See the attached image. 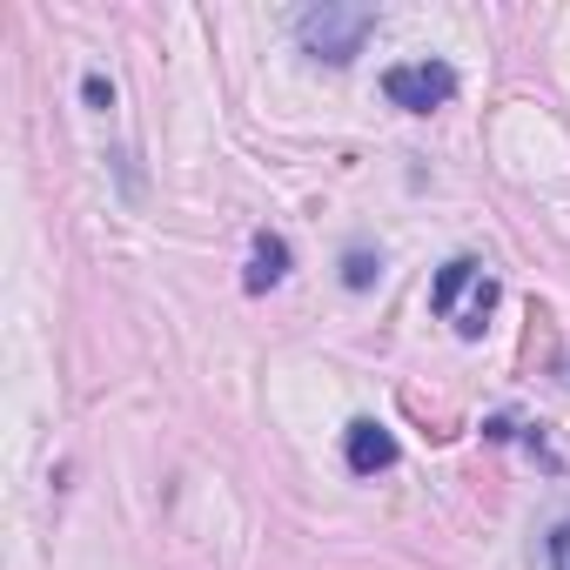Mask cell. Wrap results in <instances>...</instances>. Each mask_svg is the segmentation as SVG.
I'll list each match as a JSON object with an SVG mask.
<instances>
[{"label":"cell","mask_w":570,"mask_h":570,"mask_svg":"<svg viewBox=\"0 0 570 570\" xmlns=\"http://www.w3.org/2000/svg\"><path fill=\"white\" fill-rule=\"evenodd\" d=\"M430 309H436L443 323H456L463 343H476V336H483V316L497 309V275H483L476 255H450V262L436 268V282H430Z\"/></svg>","instance_id":"6da1fadb"},{"label":"cell","mask_w":570,"mask_h":570,"mask_svg":"<svg viewBox=\"0 0 570 570\" xmlns=\"http://www.w3.org/2000/svg\"><path fill=\"white\" fill-rule=\"evenodd\" d=\"M296 35H303V48H309L316 61L350 68V61L363 55V41L376 35V8H343V0H323V8H309V14L296 21Z\"/></svg>","instance_id":"7a4b0ae2"},{"label":"cell","mask_w":570,"mask_h":570,"mask_svg":"<svg viewBox=\"0 0 570 570\" xmlns=\"http://www.w3.org/2000/svg\"><path fill=\"white\" fill-rule=\"evenodd\" d=\"M383 95H390L396 108H410V115H430V108H443V101L456 95V75H450L443 61H403V68L383 75Z\"/></svg>","instance_id":"3957f363"},{"label":"cell","mask_w":570,"mask_h":570,"mask_svg":"<svg viewBox=\"0 0 570 570\" xmlns=\"http://www.w3.org/2000/svg\"><path fill=\"white\" fill-rule=\"evenodd\" d=\"M343 450H350V470H356V476H376V470L396 463V436H390L376 416H356L350 436H343Z\"/></svg>","instance_id":"277c9868"},{"label":"cell","mask_w":570,"mask_h":570,"mask_svg":"<svg viewBox=\"0 0 570 570\" xmlns=\"http://www.w3.org/2000/svg\"><path fill=\"white\" fill-rule=\"evenodd\" d=\"M282 275H289V242L262 228V235H255V248H248V268H242V289H248V296H262V289H275Z\"/></svg>","instance_id":"5b68a950"},{"label":"cell","mask_w":570,"mask_h":570,"mask_svg":"<svg viewBox=\"0 0 570 570\" xmlns=\"http://www.w3.org/2000/svg\"><path fill=\"white\" fill-rule=\"evenodd\" d=\"M376 275H383V255H370V248L343 255V282H350V289H376Z\"/></svg>","instance_id":"8992f818"},{"label":"cell","mask_w":570,"mask_h":570,"mask_svg":"<svg viewBox=\"0 0 570 570\" xmlns=\"http://www.w3.org/2000/svg\"><path fill=\"white\" fill-rule=\"evenodd\" d=\"M550 570H570V523L550 530Z\"/></svg>","instance_id":"52a82bcc"},{"label":"cell","mask_w":570,"mask_h":570,"mask_svg":"<svg viewBox=\"0 0 570 570\" xmlns=\"http://www.w3.org/2000/svg\"><path fill=\"white\" fill-rule=\"evenodd\" d=\"M81 95H88V108H115V88H108L101 75H88V81H81Z\"/></svg>","instance_id":"ba28073f"}]
</instances>
